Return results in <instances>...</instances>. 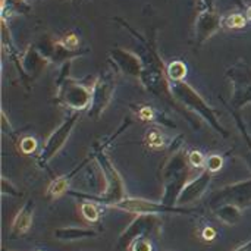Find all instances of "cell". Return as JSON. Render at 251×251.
Masks as SVG:
<instances>
[{
	"instance_id": "1",
	"label": "cell",
	"mask_w": 251,
	"mask_h": 251,
	"mask_svg": "<svg viewBox=\"0 0 251 251\" xmlns=\"http://www.w3.org/2000/svg\"><path fill=\"white\" fill-rule=\"evenodd\" d=\"M87 157H90L91 160H96V163L100 168V172L104 178V190L100 194H85V193H78V191H68L71 196L76 197V199H82V200H90L94 201L99 206H104L112 209L115 204H118L119 201H122L124 199H126V188H125V182L119 174V171L116 169V166L113 165V162L110 160V157L107 156V153H96V154H87Z\"/></svg>"
},
{
	"instance_id": "2",
	"label": "cell",
	"mask_w": 251,
	"mask_h": 251,
	"mask_svg": "<svg viewBox=\"0 0 251 251\" xmlns=\"http://www.w3.org/2000/svg\"><path fill=\"white\" fill-rule=\"evenodd\" d=\"M191 169L187 151L178 149L171 154L162 169V197L159 200L162 204L178 206V199L190 181Z\"/></svg>"
},
{
	"instance_id": "3",
	"label": "cell",
	"mask_w": 251,
	"mask_h": 251,
	"mask_svg": "<svg viewBox=\"0 0 251 251\" xmlns=\"http://www.w3.org/2000/svg\"><path fill=\"white\" fill-rule=\"evenodd\" d=\"M162 228L163 221L159 215H138L118 237L116 249L129 250L137 240L159 235L162 232Z\"/></svg>"
},
{
	"instance_id": "4",
	"label": "cell",
	"mask_w": 251,
	"mask_h": 251,
	"mask_svg": "<svg viewBox=\"0 0 251 251\" xmlns=\"http://www.w3.org/2000/svg\"><path fill=\"white\" fill-rule=\"evenodd\" d=\"M174 93L178 97L179 101H182L187 107H190L191 110H194L197 115L201 116V119L204 122H207L218 134H221L222 137H228V131L222 126V124L219 122L215 110L187 84L178 82L174 87Z\"/></svg>"
},
{
	"instance_id": "5",
	"label": "cell",
	"mask_w": 251,
	"mask_h": 251,
	"mask_svg": "<svg viewBox=\"0 0 251 251\" xmlns=\"http://www.w3.org/2000/svg\"><path fill=\"white\" fill-rule=\"evenodd\" d=\"M207 204L210 210H215L225 204L237 206L241 210L249 209L251 206V178L218 188L212 194Z\"/></svg>"
},
{
	"instance_id": "6",
	"label": "cell",
	"mask_w": 251,
	"mask_h": 251,
	"mask_svg": "<svg viewBox=\"0 0 251 251\" xmlns=\"http://www.w3.org/2000/svg\"><path fill=\"white\" fill-rule=\"evenodd\" d=\"M112 209L121 210V212H126L131 215H191L196 212V209L191 207H179V206H166L162 204L160 201L154 203L146 199H137V197H126L122 201H119L118 204H115Z\"/></svg>"
},
{
	"instance_id": "7",
	"label": "cell",
	"mask_w": 251,
	"mask_h": 251,
	"mask_svg": "<svg viewBox=\"0 0 251 251\" xmlns=\"http://www.w3.org/2000/svg\"><path fill=\"white\" fill-rule=\"evenodd\" d=\"M78 113H72L60 126H57L50 135L49 138L46 140L41 151L38 153V157H37V165L40 168H47L49 163L57 156V153L63 149V146L66 144L68 138L71 137L75 125H76V121H78Z\"/></svg>"
},
{
	"instance_id": "8",
	"label": "cell",
	"mask_w": 251,
	"mask_h": 251,
	"mask_svg": "<svg viewBox=\"0 0 251 251\" xmlns=\"http://www.w3.org/2000/svg\"><path fill=\"white\" fill-rule=\"evenodd\" d=\"M212 181H213V174L203 169L199 175H196L194 178H191L187 182V185L184 187V190L178 199V206L188 207V206L197 203L204 196V193L209 190Z\"/></svg>"
},
{
	"instance_id": "9",
	"label": "cell",
	"mask_w": 251,
	"mask_h": 251,
	"mask_svg": "<svg viewBox=\"0 0 251 251\" xmlns=\"http://www.w3.org/2000/svg\"><path fill=\"white\" fill-rule=\"evenodd\" d=\"M59 99L65 106L74 110H82L91 104V93L85 87L75 84V82L66 84L62 88Z\"/></svg>"
},
{
	"instance_id": "10",
	"label": "cell",
	"mask_w": 251,
	"mask_h": 251,
	"mask_svg": "<svg viewBox=\"0 0 251 251\" xmlns=\"http://www.w3.org/2000/svg\"><path fill=\"white\" fill-rule=\"evenodd\" d=\"M113 87L109 81H100L93 94H91V104H90V116L91 118H100L103 112L106 110L110 97H112Z\"/></svg>"
},
{
	"instance_id": "11",
	"label": "cell",
	"mask_w": 251,
	"mask_h": 251,
	"mask_svg": "<svg viewBox=\"0 0 251 251\" xmlns=\"http://www.w3.org/2000/svg\"><path fill=\"white\" fill-rule=\"evenodd\" d=\"M34 213H35V204L32 199H28L25 204L16 212L13 216V221L10 224V231L15 235H25L34 221Z\"/></svg>"
},
{
	"instance_id": "12",
	"label": "cell",
	"mask_w": 251,
	"mask_h": 251,
	"mask_svg": "<svg viewBox=\"0 0 251 251\" xmlns=\"http://www.w3.org/2000/svg\"><path fill=\"white\" fill-rule=\"evenodd\" d=\"M90 162H91V159H90V157H85V159H84L78 166H75L71 172L62 175V176L54 178V179L50 182V185L47 187V190H46V197H49L50 200H56V199H59L60 196H63L65 193H68L71 179H72V178H74V176H75L87 163H90Z\"/></svg>"
},
{
	"instance_id": "13",
	"label": "cell",
	"mask_w": 251,
	"mask_h": 251,
	"mask_svg": "<svg viewBox=\"0 0 251 251\" xmlns=\"http://www.w3.org/2000/svg\"><path fill=\"white\" fill-rule=\"evenodd\" d=\"M53 237L57 241H79V240H88L97 237V231L91 228H81V226H66V228H57L53 231Z\"/></svg>"
},
{
	"instance_id": "14",
	"label": "cell",
	"mask_w": 251,
	"mask_h": 251,
	"mask_svg": "<svg viewBox=\"0 0 251 251\" xmlns=\"http://www.w3.org/2000/svg\"><path fill=\"white\" fill-rule=\"evenodd\" d=\"M212 213L221 224H224L226 226H235L241 221L243 210L238 209L237 206L225 204V206H221V207L212 210Z\"/></svg>"
},
{
	"instance_id": "15",
	"label": "cell",
	"mask_w": 251,
	"mask_h": 251,
	"mask_svg": "<svg viewBox=\"0 0 251 251\" xmlns=\"http://www.w3.org/2000/svg\"><path fill=\"white\" fill-rule=\"evenodd\" d=\"M144 143L149 149H153V150H163V149H168V146H171L169 138L159 128H150L146 132Z\"/></svg>"
},
{
	"instance_id": "16",
	"label": "cell",
	"mask_w": 251,
	"mask_h": 251,
	"mask_svg": "<svg viewBox=\"0 0 251 251\" xmlns=\"http://www.w3.org/2000/svg\"><path fill=\"white\" fill-rule=\"evenodd\" d=\"M81 215L90 224H97L100 221V209L94 201L85 200L81 203Z\"/></svg>"
},
{
	"instance_id": "17",
	"label": "cell",
	"mask_w": 251,
	"mask_h": 251,
	"mask_svg": "<svg viewBox=\"0 0 251 251\" xmlns=\"http://www.w3.org/2000/svg\"><path fill=\"white\" fill-rule=\"evenodd\" d=\"M224 168V157L221 154H210L206 157V165L204 169L209 171L210 174H216Z\"/></svg>"
},
{
	"instance_id": "18",
	"label": "cell",
	"mask_w": 251,
	"mask_h": 251,
	"mask_svg": "<svg viewBox=\"0 0 251 251\" xmlns=\"http://www.w3.org/2000/svg\"><path fill=\"white\" fill-rule=\"evenodd\" d=\"M188 160H190V165L193 169H204L206 157L201 151H199V150L188 151Z\"/></svg>"
},
{
	"instance_id": "19",
	"label": "cell",
	"mask_w": 251,
	"mask_h": 251,
	"mask_svg": "<svg viewBox=\"0 0 251 251\" xmlns=\"http://www.w3.org/2000/svg\"><path fill=\"white\" fill-rule=\"evenodd\" d=\"M1 194L4 197H21L19 190L9 179H6L4 176L1 178Z\"/></svg>"
},
{
	"instance_id": "20",
	"label": "cell",
	"mask_w": 251,
	"mask_h": 251,
	"mask_svg": "<svg viewBox=\"0 0 251 251\" xmlns=\"http://www.w3.org/2000/svg\"><path fill=\"white\" fill-rule=\"evenodd\" d=\"M19 149L24 154H32L37 149V140L32 137H24L19 143Z\"/></svg>"
},
{
	"instance_id": "21",
	"label": "cell",
	"mask_w": 251,
	"mask_h": 251,
	"mask_svg": "<svg viewBox=\"0 0 251 251\" xmlns=\"http://www.w3.org/2000/svg\"><path fill=\"white\" fill-rule=\"evenodd\" d=\"M185 75V66L179 62L176 63H172L169 66V76L174 79V81H181Z\"/></svg>"
},
{
	"instance_id": "22",
	"label": "cell",
	"mask_w": 251,
	"mask_h": 251,
	"mask_svg": "<svg viewBox=\"0 0 251 251\" xmlns=\"http://www.w3.org/2000/svg\"><path fill=\"white\" fill-rule=\"evenodd\" d=\"M131 251H153V244L150 243L149 238H140L137 240L132 246H131Z\"/></svg>"
},
{
	"instance_id": "23",
	"label": "cell",
	"mask_w": 251,
	"mask_h": 251,
	"mask_svg": "<svg viewBox=\"0 0 251 251\" xmlns=\"http://www.w3.org/2000/svg\"><path fill=\"white\" fill-rule=\"evenodd\" d=\"M246 22V19L241 15H232L231 18H228V25L229 26H243Z\"/></svg>"
},
{
	"instance_id": "24",
	"label": "cell",
	"mask_w": 251,
	"mask_h": 251,
	"mask_svg": "<svg viewBox=\"0 0 251 251\" xmlns=\"http://www.w3.org/2000/svg\"><path fill=\"white\" fill-rule=\"evenodd\" d=\"M234 251H251V240L246 241V243H243L241 246H238V247H237Z\"/></svg>"
},
{
	"instance_id": "25",
	"label": "cell",
	"mask_w": 251,
	"mask_h": 251,
	"mask_svg": "<svg viewBox=\"0 0 251 251\" xmlns=\"http://www.w3.org/2000/svg\"><path fill=\"white\" fill-rule=\"evenodd\" d=\"M247 143H249V150H250V153H249V160H250V165H251V138L250 137H247Z\"/></svg>"
},
{
	"instance_id": "26",
	"label": "cell",
	"mask_w": 251,
	"mask_h": 251,
	"mask_svg": "<svg viewBox=\"0 0 251 251\" xmlns=\"http://www.w3.org/2000/svg\"><path fill=\"white\" fill-rule=\"evenodd\" d=\"M1 251H15V250H9V249H6V247H4Z\"/></svg>"
},
{
	"instance_id": "27",
	"label": "cell",
	"mask_w": 251,
	"mask_h": 251,
	"mask_svg": "<svg viewBox=\"0 0 251 251\" xmlns=\"http://www.w3.org/2000/svg\"><path fill=\"white\" fill-rule=\"evenodd\" d=\"M249 18H251V9L249 10Z\"/></svg>"
}]
</instances>
